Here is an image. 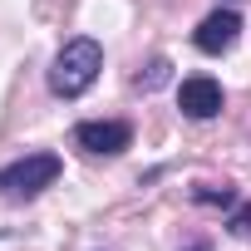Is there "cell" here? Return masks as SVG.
Segmentation results:
<instances>
[{
    "label": "cell",
    "instance_id": "8992f818",
    "mask_svg": "<svg viewBox=\"0 0 251 251\" xmlns=\"http://www.w3.org/2000/svg\"><path fill=\"white\" fill-rule=\"evenodd\" d=\"M192 197L207 202V207H236V192H231V187H207V182H202V187H192Z\"/></svg>",
    "mask_w": 251,
    "mask_h": 251
},
{
    "label": "cell",
    "instance_id": "5b68a950",
    "mask_svg": "<svg viewBox=\"0 0 251 251\" xmlns=\"http://www.w3.org/2000/svg\"><path fill=\"white\" fill-rule=\"evenodd\" d=\"M236 35H241V15H236L231 5H222V10H212V15L197 25L192 45H197L202 54H226V50L236 45Z\"/></svg>",
    "mask_w": 251,
    "mask_h": 251
},
{
    "label": "cell",
    "instance_id": "52a82bcc",
    "mask_svg": "<svg viewBox=\"0 0 251 251\" xmlns=\"http://www.w3.org/2000/svg\"><path fill=\"white\" fill-rule=\"evenodd\" d=\"M226 231H231V236H241V241H251V202H236V207H231Z\"/></svg>",
    "mask_w": 251,
    "mask_h": 251
},
{
    "label": "cell",
    "instance_id": "277c9868",
    "mask_svg": "<svg viewBox=\"0 0 251 251\" xmlns=\"http://www.w3.org/2000/svg\"><path fill=\"white\" fill-rule=\"evenodd\" d=\"M177 108H182V118H217L222 113V84L217 79H207V74H192V79H182L177 84Z\"/></svg>",
    "mask_w": 251,
    "mask_h": 251
},
{
    "label": "cell",
    "instance_id": "6da1fadb",
    "mask_svg": "<svg viewBox=\"0 0 251 251\" xmlns=\"http://www.w3.org/2000/svg\"><path fill=\"white\" fill-rule=\"evenodd\" d=\"M99 69H103V45L89 40V35H79V40H69V45L54 54V64H50V89H54L59 99H79L84 89H94Z\"/></svg>",
    "mask_w": 251,
    "mask_h": 251
},
{
    "label": "cell",
    "instance_id": "7a4b0ae2",
    "mask_svg": "<svg viewBox=\"0 0 251 251\" xmlns=\"http://www.w3.org/2000/svg\"><path fill=\"white\" fill-rule=\"evenodd\" d=\"M59 168H64L59 153H25V158L0 168V192L5 197H40L45 187H54Z\"/></svg>",
    "mask_w": 251,
    "mask_h": 251
},
{
    "label": "cell",
    "instance_id": "3957f363",
    "mask_svg": "<svg viewBox=\"0 0 251 251\" xmlns=\"http://www.w3.org/2000/svg\"><path fill=\"white\" fill-rule=\"evenodd\" d=\"M74 148H84L94 158H118L123 148H133V128L123 118H89L74 128Z\"/></svg>",
    "mask_w": 251,
    "mask_h": 251
},
{
    "label": "cell",
    "instance_id": "ba28073f",
    "mask_svg": "<svg viewBox=\"0 0 251 251\" xmlns=\"http://www.w3.org/2000/svg\"><path fill=\"white\" fill-rule=\"evenodd\" d=\"M168 69H173L168 59H153V64H148V74H138V89H148V94H153L158 84H168Z\"/></svg>",
    "mask_w": 251,
    "mask_h": 251
}]
</instances>
